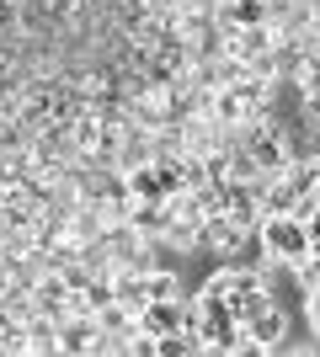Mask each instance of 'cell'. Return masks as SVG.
Segmentation results:
<instances>
[{
  "instance_id": "8992f818",
  "label": "cell",
  "mask_w": 320,
  "mask_h": 357,
  "mask_svg": "<svg viewBox=\"0 0 320 357\" xmlns=\"http://www.w3.org/2000/svg\"><path fill=\"white\" fill-rule=\"evenodd\" d=\"M219 139H224V128H219L208 112H192V118H182V155L203 160V155H213V149H219Z\"/></svg>"
},
{
  "instance_id": "277c9868",
  "label": "cell",
  "mask_w": 320,
  "mask_h": 357,
  "mask_svg": "<svg viewBox=\"0 0 320 357\" xmlns=\"http://www.w3.org/2000/svg\"><path fill=\"white\" fill-rule=\"evenodd\" d=\"M273 43H277V27H273V22H257V27H235V32H224V54H229V59H241V64L261 59Z\"/></svg>"
},
{
  "instance_id": "5b68a950",
  "label": "cell",
  "mask_w": 320,
  "mask_h": 357,
  "mask_svg": "<svg viewBox=\"0 0 320 357\" xmlns=\"http://www.w3.org/2000/svg\"><path fill=\"white\" fill-rule=\"evenodd\" d=\"M245 331H251V342H261V352H277V347L289 342V314H283V304H267V310H257L251 320H245Z\"/></svg>"
},
{
  "instance_id": "7a4b0ae2",
  "label": "cell",
  "mask_w": 320,
  "mask_h": 357,
  "mask_svg": "<svg viewBox=\"0 0 320 357\" xmlns=\"http://www.w3.org/2000/svg\"><path fill=\"white\" fill-rule=\"evenodd\" d=\"M139 331H144V336H155V342H166V336H182V294L139 304Z\"/></svg>"
},
{
  "instance_id": "52a82bcc",
  "label": "cell",
  "mask_w": 320,
  "mask_h": 357,
  "mask_svg": "<svg viewBox=\"0 0 320 357\" xmlns=\"http://www.w3.org/2000/svg\"><path fill=\"white\" fill-rule=\"evenodd\" d=\"M171 219H176V213H171V203H155V197H128V224H134L139 235H166L171 229Z\"/></svg>"
},
{
  "instance_id": "ba28073f",
  "label": "cell",
  "mask_w": 320,
  "mask_h": 357,
  "mask_svg": "<svg viewBox=\"0 0 320 357\" xmlns=\"http://www.w3.org/2000/svg\"><path fill=\"white\" fill-rule=\"evenodd\" d=\"M294 278H299V294L320 288V256H305V261H294Z\"/></svg>"
},
{
  "instance_id": "6da1fadb",
  "label": "cell",
  "mask_w": 320,
  "mask_h": 357,
  "mask_svg": "<svg viewBox=\"0 0 320 357\" xmlns=\"http://www.w3.org/2000/svg\"><path fill=\"white\" fill-rule=\"evenodd\" d=\"M257 240L273 261H305L310 256V224L299 213H267L257 224Z\"/></svg>"
},
{
  "instance_id": "9c48e42d",
  "label": "cell",
  "mask_w": 320,
  "mask_h": 357,
  "mask_svg": "<svg viewBox=\"0 0 320 357\" xmlns=\"http://www.w3.org/2000/svg\"><path fill=\"white\" fill-rule=\"evenodd\" d=\"M305 320H310V331H315V342H320V288L305 294Z\"/></svg>"
},
{
  "instance_id": "3957f363",
  "label": "cell",
  "mask_w": 320,
  "mask_h": 357,
  "mask_svg": "<svg viewBox=\"0 0 320 357\" xmlns=\"http://www.w3.org/2000/svg\"><path fill=\"white\" fill-rule=\"evenodd\" d=\"M96 342H102L96 314H64L59 320V357H91Z\"/></svg>"
}]
</instances>
